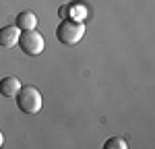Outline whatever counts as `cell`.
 Segmentation results:
<instances>
[{
    "label": "cell",
    "instance_id": "5",
    "mask_svg": "<svg viewBox=\"0 0 155 149\" xmlns=\"http://www.w3.org/2000/svg\"><path fill=\"white\" fill-rule=\"evenodd\" d=\"M19 89H21V81H19L17 77L6 74V77L0 79V95H4V98H15V95L19 93Z\"/></svg>",
    "mask_w": 155,
    "mask_h": 149
},
{
    "label": "cell",
    "instance_id": "7",
    "mask_svg": "<svg viewBox=\"0 0 155 149\" xmlns=\"http://www.w3.org/2000/svg\"><path fill=\"white\" fill-rule=\"evenodd\" d=\"M104 149H126V141L122 137H112L104 143Z\"/></svg>",
    "mask_w": 155,
    "mask_h": 149
},
{
    "label": "cell",
    "instance_id": "4",
    "mask_svg": "<svg viewBox=\"0 0 155 149\" xmlns=\"http://www.w3.org/2000/svg\"><path fill=\"white\" fill-rule=\"evenodd\" d=\"M19 35H21V29L17 25H6L0 29V46L2 48H12L19 44Z\"/></svg>",
    "mask_w": 155,
    "mask_h": 149
},
{
    "label": "cell",
    "instance_id": "6",
    "mask_svg": "<svg viewBox=\"0 0 155 149\" xmlns=\"http://www.w3.org/2000/svg\"><path fill=\"white\" fill-rule=\"evenodd\" d=\"M17 27L21 31H27V29H35L37 27V15L33 11H23L17 15Z\"/></svg>",
    "mask_w": 155,
    "mask_h": 149
},
{
    "label": "cell",
    "instance_id": "2",
    "mask_svg": "<svg viewBox=\"0 0 155 149\" xmlns=\"http://www.w3.org/2000/svg\"><path fill=\"white\" fill-rule=\"evenodd\" d=\"M15 98H17L19 110H23L25 114H37V112L41 110V104H44L39 89L33 87V85H21L19 93Z\"/></svg>",
    "mask_w": 155,
    "mask_h": 149
},
{
    "label": "cell",
    "instance_id": "8",
    "mask_svg": "<svg viewBox=\"0 0 155 149\" xmlns=\"http://www.w3.org/2000/svg\"><path fill=\"white\" fill-rule=\"evenodd\" d=\"M4 145V137H2V133H0V147Z\"/></svg>",
    "mask_w": 155,
    "mask_h": 149
},
{
    "label": "cell",
    "instance_id": "3",
    "mask_svg": "<svg viewBox=\"0 0 155 149\" xmlns=\"http://www.w3.org/2000/svg\"><path fill=\"white\" fill-rule=\"evenodd\" d=\"M17 46H21L25 54H29V56H37V54H41L44 52V46H46V41H44V35L35 31V29H27V31H21V35H19V44Z\"/></svg>",
    "mask_w": 155,
    "mask_h": 149
},
{
    "label": "cell",
    "instance_id": "1",
    "mask_svg": "<svg viewBox=\"0 0 155 149\" xmlns=\"http://www.w3.org/2000/svg\"><path fill=\"white\" fill-rule=\"evenodd\" d=\"M85 35V25L74 19H64L56 29V37L64 46H77Z\"/></svg>",
    "mask_w": 155,
    "mask_h": 149
}]
</instances>
